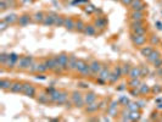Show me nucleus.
Segmentation results:
<instances>
[{"label": "nucleus", "mask_w": 162, "mask_h": 122, "mask_svg": "<svg viewBox=\"0 0 162 122\" xmlns=\"http://www.w3.org/2000/svg\"><path fill=\"white\" fill-rule=\"evenodd\" d=\"M76 71L82 75L83 77H88V76H92V71H90V65L87 64L84 60H78L77 66H76Z\"/></svg>", "instance_id": "nucleus-1"}, {"label": "nucleus", "mask_w": 162, "mask_h": 122, "mask_svg": "<svg viewBox=\"0 0 162 122\" xmlns=\"http://www.w3.org/2000/svg\"><path fill=\"white\" fill-rule=\"evenodd\" d=\"M33 64H34V59L32 56H22V58H20L16 67L18 70H26V71H28V68L31 67Z\"/></svg>", "instance_id": "nucleus-2"}, {"label": "nucleus", "mask_w": 162, "mask_h": 122, "mask_svg": "<svg viewBox=\"0 0 162 122\" xmlns=\"http://www.w3.org/2000/svg\"><path fill=\"white\" fill-rule=\"evenodd\" d=\"M130 29L135 34H146V28L144 27L143 21H132Z\"/></svg>", "instance_id": "nucleus-3"}, {"label": "nucleus", "mask_w": 162, "mask_h": 122, "mask_svg": "<svg viewBox=\"0 0 162 122\" xmlns=\"http://www.w3.org/2000/svg\"><path fill=\"white\" fill-rule=\"evenodd\" d=\"M71 100H72L73 105L77 106V108H82V106L85 104L84 103V95H82L79 92H73L72 95H71Z\"/></svg>", "instance_id": "nucleus-4"}, {"label": "nucleus", "mask_w": 162, "mask_h": 122, "mask_svg": "<svg viewBox=\"0 0 162 122\" xmlns=\"http://www.w3.org/2000/svg\"><path fill=\"white\" fill-rule=\"evenodd\" d=\"M110 76H111V71L109 67H106V66H104L103 68H101L100 73L98 75V81L100 83H105L107 82V81L110 79Z\"/></svg>", "instance_id": "nucleus-5"}, {"label": "nucleus", "mask_w": 162, "mask_h": 122, "mask_svg": "<svg viewBox=\"0 0 162 122\" xmlns=\"http://www.w3.org/2000/svg\"><path fill=\"white\" fill-rule=\"evenodd\" d=\"M122 70H121V66H116V67L111 71V76H110V79L109 82L110 83H116L117 81L122 77Z\"/></svg>", "instance_id": "nucleus-6"}, {"label": "nucleus", "mask_w": 162, "mask_h": 122, "mask_svg": "<svg viewBox=\"0 0 162 122\" xmlns=\"http://www.w3.org/2000/svg\"><path fill=\"white\" fill-rule=\"evenodd\" d=\"M130 39H132V42H133V44L136 45V47H141V45H144L146 43V35L145 34H135V33H133Z\"/></svg>", "instance_id": "nucleus-7"}, {"label": "nucleus", "mask_w": 162, "mask_h": 122, "mask_svg": "<svg viewBox=\"0 0 162 122\" xmlns=\"http://www.w3.org/2000/svg\"><path fill=\"white\" fill-rule=\"evenodd\" d=\"M18 60H20V56L17 54H10L9 59H7L6 62H5L4 66H5V67H7V68H14L15 66H17Z\"/></svg>", "instance_id": "nucleus-8"}, {"label": "nucleus", "mask_w": 162, "mask_h": 122, "mask_svg": "<svg viewBox=\"0 0 162 122\" xmlns=\"http://www.w3.org/2000/svg\"><path fill=\"white\" fill-rule=\"evenodd\" d=\"M35 88H34V85L31 84V83H24L23 84V89H22V93L24 95H27V96H34L35 95Z\"/></svg>", "instance_id": "nucleus-9"}, {"label": "nucleus", "mask_w": 162, "mask_h": 122, "mask_svg": "<svg viewBox=\"0 0 162 122\" xmlns=\"http://www.w3.org/2000/svg\"><path fill=\"white\" fill-rule=\"evenodd\" d=\"M89 65H90V71H92V76L99 75L100 71H101V68L104 67V66H101V64L99 62L98 60L92 61V64H89Z\"/></svg>", "instance_id": "nucleus-10"}, {"label": "nucleus", "mask_w": 162, "mask_h": 122, "mask_svg": "<svg viewBox=\"0 0 162 122\" xmlns=\"http://www.w3.org/2000/svg\"><path fill=\"white\" fill-rule=\"evenodd\" d=\"M55 17H56V14L49 12L48 15H45L43 24H44V26H53V24L55 23Z\"/></svg>", "instance_id": "nucleus-11"}, {"label": "nucleus", "mask_w": 162, "mask_h": 122, "mask_svg": "<svg viewBox=\"0 0 162 122\" xmlns=\"http://www.w3.org/2000/svg\"><path fill=\"white\" fill-rule=\"evenodd\" d=\"M130 7L133 11H143V10L145 9V5L141 0H133L130 4Z\"/></svg>", "instance_id": "nucleus-12"}, {"label": "nucleus", "mask_w": 162, "mask_h": 122, "mask_svg": "<svg viewBox=\"0 0 162 122\" xmlns=\"http://www.w3.org/2000/svg\"><path fill=\"white\" fill-rule=\"evenodd\" d=\"M57 60H59L60 65H61L66 71H67V65H68V60H70L68 55H66V54H60V55H57Z\"/></svg>", "instance_id": "nucleus-13"}, {"label": "nucleus", "mask_w": 162, "mask_h": 122, "mask_svg": "<svg viewBox=\"0 0 162 122\" xmlns=\"http://www.w3.org/2000/svg\"><path fill=\"white\" fill-rule=\"evenodd\" d=\"M78 58L72 55L70 56V60H68V65H67V71H76V66H77V62H78Z\"/></svg>", "instance_id": "nucleus-14"}, {"label": "nucleus", "mask_w": 162, "mask_h": 122, "mask_svg": "<svg viewBox=\"0 0 162 122\" xmlns=\"http://www.w3.org/2000/svg\"><path fill=\"white\" fill-rule=\"evenodd\" d=\"M63 27L66 29H68V30H72V29H76V21L73 18H71V17H66L65 18V24H63Z\"/></svg>", "instance_id": "nucleus-15"}, {"label": "nucleus", "mask_w": 162, "mask_h": 122, "mask_svg": "<svg viewBox=\"0 0 162 122\" xmlns=\"http://www.w3.org/2000/svg\"><path fill=\"white\" fill-rule=\"evenodd\" d=\"M145 15L143 11H133L130 14V20L132 21H143Z\"/></svg>", "instance_id": "nucleus-16"}, {"label": "nucleus", "mask_w": 162, "mask_h": 122, "mask_svg": "<svg viewBox=\"0 0 162 122\" xmlns=\"http://www.w3.org/2000/svg\"><path fill=\"white\" fill-rule=\"evenodd\" d=\"M128 76L130 78H139V77H141V68L140 67H132L130 68V71H129V73H128Z\"/></svg>", "instance_id": "nucleus-17"}, {"label": "nucleus", "mask_w": 162, "mask_h": 122, "mask_svg": "<svg viewBox=\"0 0 162 122\" xmlns=\"http://www.w3.org/2000/svg\"><path fill=\"white\" fill-rule=\"evenodd\" d=\"M22 89H23V84L20 83V82H12V85L10 88V92L12 93H22Z\"/></svg>", "instance_id": "nucleus-18"}, {"label": "nucleus", "mask_w": 162, "mask_h": 122, "mask_svg": "<svg viewBox=\"0 0 162 122\" xmlns=\"http://www.w3.org/2000/svg\"><path fill=\"white\" fill-rule=\"evenodd\" d=\"M94 101H97V94L95 93H87L84 95V103L87 105L94 103Z\"/></svg>", "instance_id": "nucleus-19"}, {"label": "nucleus", "mask_w": 162, "mask_h": 122, "mask_svg": "<svg viewBox=\"0 0 162 122\" xmlns=\"http://www.w3.org/2000/svg\"><path fill=\"white\" fill-rule=\"evenodd\" d=\"M29 22H31V16H29V15H22V16H20V18H18V24L22 27L27 26Z\"/></svg>", "instance_id": "nucleus-20"}, {"label": "nucleus", "mask_w": 162, "mask_h": 122, "mask_svg": "<svg viewBox=\"0 0 162 122\" xmlns=\"http://www.w3.org/2000/svg\"><path fill=\"white\" fill-rule=\"evenodd\" d=\"M18 16L17 15H15V14H10V15H7V16H5V17H3V20H5L9 24H12V23H15V22H18Z\"/></svg>", "instance_id": "nucleus-21"}, {"label": "nucleus", "mask_w": 162, "mask_h": 122, "mask_svg": "<svg viewBox=\"0 0 162 122\" xmlns=\"http://www.w3.org/2000/svg\"><path fill=\"white\" fill-rule=\"evenodd\" d=\"M67 99H68V94H67V92H61V94H60L59 99H57V101H56L55 104H57V105L66 104V103H67Z\"/></svg>", "instance_id": "nucleus-22"}, {"label": "nucleus", "mask_w": 162, "mask_h": 122, "mask_svg": "<svg viewBox=\"0 0 162 122\" xmlns=\"http://www.w3.org/2000/svg\"><path fill=\"white\" fill-rule=\"evenodd\" d=\"M83 33L85 35H94L95 33H97V27L93 26V24H88V26H85Z\"/></svg>", "instance_id": "nucleus-23"}, {"label": "nucleus", "mask_w": 162, "mask_h": 122, "mask_svg": "<svg viewBox=\"0 0 162 122\" xmlns=\"http://www.w3.org/2000/svg\"><path fill=\"white\" fill-rule=\"evenodd\" d=\"M11 85H12V82L10 79H6V78L1 79V82H0V88H1L3 90H10Z\"/></svg>", "instance_id": "nucleus-24"}, {"label": "nucleus", "mask_w": 162, "mask_h": 122, "mask_svg": "<svg viewBox=\"0 0 162 122\" xmlns=\"http://www.w3.org/2000/svg\"><path fill=\"white\" fill-rule=\"evenodd\" d=\"M38 103H40V104H48L49 101H51V99H50V95L49 94H47V93H42L39 96H38Z\"/></svg>", "instance_id": "nucleus-25"}, {"label": "nucleus", "mask_w": 162, "mask_h": 122, "mask_svg": "<svg viewBox=\"0 0 162 122\" xmlns=\"http://www.w3.org/2000/svg\"><path fill=\"white\" fill-rule=\"evenodd\" d=\"M44 17H45V15L43 14V12H35L34 15H33V21L34 22H37V23H43V21H44Z\"/></svg>", "instance_id": "nucleus-26"}, {"label": "nucleus", "mask_w": 162, "mask_h": 122, "mask_svg": "<svg viewBox=\"0 0 162 122\" xmlns=\"http://www.w3.org/2000/svg\"><path fill=\"white\" fill-rule=\"evenodd\" d=\"M157 59H160V53L159 52H155V50L148 56V61H149V62H151V64H154Z\"/></svg>", "instance_id": "nucleus-27"}, {"label": "nucleus", "mask_w": 162, "mask_h": 122, "mask_svg": "<svg viewBox=\"0 0 162 122\" xmlns=\"http://www.w3.org/2000/svg\"><path fill=\"white\" fill-rule=\"evenodd\" d=\"M65 18L63 16H59V15H56V17H55V23L54 26H57V27H62L65 24Z\"/></svg>", "instance_id": "nucleus-28"}, {"label": "nucleus", "mask_w": 162, "mask_h": 122, "mask_svg": "<svg viewBox=\"0 0 162 122\" xmlns=\"http://www.w3.org/2000/svg\"><path fill=\"white\" fill-rule=\"evenodd\" d=\"M95 26L99 27V28H105L106 27V20L103 17H98L95 20Z\"/></svg>", "instance_id": "nucleus-29"}, {"label": "nucleus", "mask_w": 162, "mask_h": 122, "mask_svg": "<svg viewBox=\"0 0 162 122\" xmlns=\"http://www.w3.org/2000/svg\"><path fill=\"white\" fill-rule=\"evenodd\" d=\"M99 109V103H97V101H94V103L89 104L88 108H87V113H95Z\"/></svg>", "instance_id": "nucleus-30"}, {"label": "nucleus", "mask_w": 162, "mask_h": 122, "mask_svg": "<svg viewBox=\"0 0 162 122\" xmlns=\"http://www.w3.org/2000/svg\"><path fill=\"white\" fill-rule=\"evenodd\" d=\"M153 52H154L153 47H143V48H141V54H143L145 58H148Z\"/></svg>", "instance_id": "nucleus-31"}, {"label": "nucleus", "mask_w": 162, "mask_h": 122, "mask_svg": "<svg viewBox=\"0 0 162 122\" xmlns=\"http://www.w3.org/2000/svg\"><path fill=\"white\" fill-rule=\"evenodd\" d=\"M116 104H117V103L115 101V103L111 104V105H110V108L107 109V113H109L111 116H115L113 114H117V105H116Z\"/></svg>", "instance_id": "nucleus-32"}, {"label": "nucleus", "mask_w": 162, "mask_h": 122, "mask_svg": "<svg viewBox=\"0 0 162 122\" xmlns=\"http://www.w3.org/2000/svg\"><path fill=\"white\" fill-rule=\"evenodd\" d=\"M85 28V24L83 23V21H80V20H78V21H76V30H78V32H82Z\"/></svg>", "instance_id": "nucleus-33"}, {"label": "nucleus", "mask_w": 162, "mask_h": 122, "mask_svg": "<svg viewBox=\"0 0 162 122\" xmlns=\"http://www.w3.org/2000/svg\"><path fill=\"white\" fill-rule=\"evenodd\" d=\"M129 84H130L133 88H139V87H140V81H139V78H132L130 82H129Z\"/></svg>", "instance_id": "nucleus-34"}, {"label": "nucleus", "mask_w": 162, "mask_h": 122, "mask_svg": "<svg viewBox=\"0 0 162 122\" xmlns=\"http://www.w3.org/2000/svg\"><path fill=\"white\" fill-rule=\"evenodd\" d=\"M130 66H129V64H124L123 66H121V70H122V75L123 76H126V75H128L129 73V71H130Z\"/></svg>", "instance_id": "nucleus-35"}, {"label": "nucleus", "mask_w": 162, "mask_h": 122, "mask_svg": "<svg viewBox=\"0 0 162 122\" xmlns=\"http://www.w3.org/2000/svg\"><path fill=\"white\" fill-rule=\"evenodd\" d=\"M9 55H10V54H6V53H1V55H0V62H1V65H3V66H4V65H5V62L7 61Z\"/></svg>", "instance_id": "nucleus-36"}, {"label": "nucleus", "mask_w": 162, "mask_h": 122, "mask_svg": "<svg viewBox=\"0 0 162 122\" xmlns=\"http://www.w3.org/2000/svg\"><path fill=\"white\" fill-rule=\"evenodd\" d=\"M7 7H10V6H9V4H7L6 0H0V10H1V12L5 11Z\"/></svg>", "instance_id": "nucleus-37"}, {"label": "nucleus", "mask_w": 162, "mask_h": 122, "mask_svg": "<svg viewBox=\"0 0 162 122\" xmlns=\"http://www.w3.org/2000/svg\"><path fill=\"white\" fill-rule=\"evenodd\" d=\"M139 88H140V93L141 94H145V93H149V92H150V88L146 84H140Z\"/></svg>", "instance_id": "nucleus-38"}, {"label": "nucleus", "mask_w": 162, "mask_h": 122, "mask_svg": "<svg viewBox=\"0 0 162 122\" xmlns=\"http://www.w3.org/2000/svg\"><path fill=\"white\" fill-rule=\"evenodd\" d=\"M7 26H9V23L5 20H1V22H0V32H4L7 28Z\"/></svg>", "instance_id": "nucleus-39"}, {"label": "nucleus", "mask_w": 162, "mask_h": 122, "mask_svg": "<svg viewBox=\"0 0 162 122\" xmlns=\"http://www.w3.org/2000/svg\"><path fill=\"white\" fill-rule=\"evenodd\" d=\"M154 66H155V67H161V66H162V59L160 58V59L156 60L154 62Z\"/></svg>", "instance_id": "nucleus-40"}, {"label": "nucleus", "mask_w": 162, "mask_h": 122, "mask_svg": "<svg viewBox=\"0 0 162 122\" xmlns=\"http://www.w3.org/2000/svg\"><path fill=\"white\" fill-rule=\"evenodd\" d=\"M135 119H139V113L133 111V113H132V116H130V120H135Z\"/></svg>", "instance_id": "nucleus-41"}, {"label": "nucleus", "mask_w": 162, "mask_h": 122, "mask_svg": "<svg viewBox=\"0 0 162 122\" xmlns=\"http://www.w3.org/2000/svg\"><path fill=\"white\" fill-rule=\"evenodd\" d=\"M132 1H133V0H121V3H122L124 6H130Z\"/></svg>", "instance_id": "nucleus-42"}, {"label": "nucleus", "mask_w": 162, "mask_h": 122, "mask_svg": "<svg viewBox=\"0 0 162 122\" xmlns=\"http://www.w3.org/2000/svg\"><path fill=\"white\" fill-rule=\"evenodd\" d=\"M159 42H160V40H159V38H157V37H156V35H154V38H153V43H154V44H155V43H156V44H157Z\"/></svg>", "instance_id": "nucleus-43"}, {"label": "nucleus", "mask_w": 162, "mask_h": 122, "mask_svg": "<svg viewBox=\"0 0 162 122\" xmlns=\"http://www.w3.org/2000/svg\"><path fill=\"white\" fill-rule=\"evenodd\" d=\"M138 93H139L138 90H132V94H138Z\"/></svg>", "instance_id": "nucleus-44"}]
</instances>
